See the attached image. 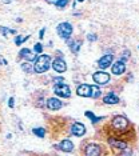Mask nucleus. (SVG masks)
I'll return each instance as SVG.
<instances>
[{
	"instance_id": "f257e3e1",
	"label": "nucleus",
	"mask_w": 139,
	"mask_h": 156,
	"mask_svg": "<svg viewBox=\"0 0 139 156\" xmlns=\"http://www.w3.org/2000/svg\"><path fill=\"white\" fill-rule=\"evenodd\" d=\"M49 67H51V58H49L48 55H40L35 60L34 71L38 73H43V72L48 71Z\"/></svg>"
},
{
	"instance_id": "f03ea898",
	"label": "nucleus",
	"mask_w": 139,
	"mask_h": 156,
	"mask_svg": "<svg viewBox=\"0 0 139 156\" xmlns=\"http://www.w3.org/2000/svg\"><path fill=\"white\" fill-rule=\"evenodd\" d=\"M56 31H58V35L62 39L68 40L70 36L72 35V26L70 23H60L58 26V28H56Z\"/></svg>"
},
{
	"instance_id": "7ed1b4c3",
	"label": "nucleus",
	"mask_w": 139,
	"mask_h": 156,
	"mask_svg": "<svg viewBox=\"0 0 139 156\" xmlns=\"http://www.w3.org/2000/svg\"><path fill=\"white\" fill-rule=\"evenodd\" d=\"M112 127L118 131H125L128 128V120L125 116H115L112 119Z\"/></svg>"
},
{
	"instance_id": "20e7f679",
	"label": "nucleus",
	"mask_w": 139,
	"mask_h": 156,
	"mask_svg": "<svg viewBox=\"0 0 139 156\" xmlns=\"http://www.w3.org/2000/svg\"><path fill=\"white\" fill-rule=\"evenodd\" d=\"M54 92H55L58 96H60V98H70V96H71L70 87L64 83L55 84V85H54Z\"/></svg>"
},
{
	"instance_id": "39448f33",
	"label": "nucleus",
	"mask_w": 139,
	"mask_h": 156,
	"mask_svg": "<svg viewBox=\"0 0 139 156\" xmlns=\"http://www.w3.org/2000/svg\"><path fill=\"white\" fill-rule=\"evenodd\" d=\"M92 79L96 84L104 85V84H107L108 81H110V73L104 72V71H96V72L92 75Z\"/></svg>"
},
{
	"instance_id": "423d86ee",
	"label": "nucleus",
	"mask_w": 139,
	"mask_h": 156,
	"mask_svg": "<svg viewBox=\"0 0 139 156\" xmlns=\"http://www.w3.org/2000/svg\"><path fill=\"white\" fill-rule=\"evenodd\" d=\"M76 93H78L79 96H82V98H91V95H92V85L82 84V85L78 87Z\"/></svg>"
},
{
	"instance_id": "0eeeda50",
	"label": "nucleus",
	"mask_w": 139,
	"mask_h": 156,
	"mask_svg": "<svg viewBox=\"0 0 139 156\" xmlns=\"http://www.w3.org/2000/svg\"><path fill=\"white\" fill-rule=\"evenodd\" d=\"M112 59H114L112 55H104L103 58H100L98 60V67L100 69H107L112 63Z\"/></svg>"
},
{
	"instance_id": "6e6552de",
	"label": "nucleus",
	"mask_w": 139,
	"mask_h": 156,
	"mask_svg": "<svg viewBox=\"0 0 139 156\" xmlns=\"http://www.w3.org/2000/svg\"><path fill=\"white\" fill-rule=\"evenodd\" d=\"M52 68L59 73L64 72V71L67 69V64H66V61H64V59H55L54 63H52Z\"/></svg>"
},
{
	"instance_id": "1a4fd4ad",
	"label": "nucleus",
	"mask_w": 139,
	"mask_h": 156,
	"mask_svg": "<svg viewBox=\"0 0 139 156\" xmlns=\"http://www.w3.org/2000/svg\"><path fill=\"white\" fill-rule=\"evenodd\" d=\"M112 73L114 75H122V73L126 71V66H125V61L123 60H119V61H116V63H114L112 64Z\"/></svg>"
},
{
	"instance_id": "9d476101",
	"label": "nucleus",
	"mask_w": 139,
	"mask_h": 156,
	"mask_svg": "<svg viewBox=\"0 0 139 156\" xmlns=\"http://www.w3.org/2000/svg\"><path fill=\"white\" fill-rule=\"evenodd\" d=\"M62 105H63V103H62L59 99H56V98H51V99L47 100V107H48L49 110H52V111L60 110Z\"/></svg>"
},
{
	"instance_id": "9b49d317",
	"label": "nucleus",
	"mask_w": 139,
	"mask_h": 156,
	"mask_svg": "<svg viewBox=\"0 0 139 156\" xmlns=\"http://www.w3.org/2000/svg\"><path fill=\"white\" fill-rule=\"evenodd\" d=\"M71 132L75 136H83L84 133H86V127H84L82 123H75V124H72V127H71Z\"/></svg>"
},
{
	"instance_id": "f8f14e48",
	"label": "nucleus",
	"mask_w": 139,
	"mask_h": 156,
	"mask_svg": "<svg viewBox=\"0 0 139 156\" xmlns=\"http://www.w3.org/2000/svg\"><path fill=\"white\" fill-rule=\"evenodd\" d=\"M19 56L23 58V59H26V60L29 61V63H32L34 60H36V59H35V53H34V52H31V49H28V48L21 49V51L19 52Z\"/></svg>"
},
{
	"instance_id": "ddd939ff",
	"label": "nucleus",
	"mask_w": 139,
	"mask_h": 156,
	"mask_svg": "<svg viewBox=\"0 0 139 156\" xmlns=\"http://www.w3.org/2000/svg\"><path fill=\"white\" fill-rule=\"evenodd\" d=\"M100 155V148L96 144H88L86 147V156H99Z\"/></svg>"
},
{
	"instance_id": "4468645a",
	"label": "nucleus",
	"mask_w": 139,
	"mask_h": 156,
	"mask_svg": "<svg viewBox=\"0 0 139 156\" xmlns=\"http://www.w3.org/2000/svg\"><path fill=\"white\" fill-rule=\"evenodd\" d=\"M59 148H60L62 151H64V152H71V151L74 150V144H72V142H70V140H63V142H60V144H59Z\"/></svg>"
},
{
	"instance_id": "2eb2a0df",
	"label": "nucleus",
	"mask_w": 139,
	"mask_h": 156,
	"mask_svg": "<svg viewBox=\"0 0 139 156\" xmlns=\"http://www.w3.org/2000/svg\"><path fill=\"white\" fill-rule=\"evenodd\" d=\"M108 143H110L114 148H118V150H126V148H127V144H126L125 142H120V140H116V139H112V137L108 140Z\"/></svg>"
},
{
	"instance_id": "dca6fc26",
	"label": "nucleus",
	"mask_w": 139,
	"mask_h": 156,
	"mask_svg": "<svg viewBox=\"0 0 139 156\" xmlns=\"http://www.w3.org/2000/svg\"><path fill=\"white\" fill-rule=\"evenodd\" d=\"M103 101L106 104H116V103H119V98L116 95H114V93H108V95L104 96Z\"/></svg>"
},
{
	"instance_id": "f3484780",
	"label": "nucleus",
	"mask_w": 139,
	"mask_h": 156,
	"mask_svg": "<svg viewBox=\"0 0 139 156\" xmlns=\"http://www.w3.org/2000/svg\"><path fill=\"white\" fill-rule=\"evenodd\" d=\"M68 46H70V49H71L74 53H76V52H79V49H80L82 43H80V41H75V40H70Z\"/></svg>"
},
{
	"instance_id": "a211bd4d",
	"label": "nucleus",
	"mask_w": 139,
	"mask_h": 156,
	"mask_svg": "<svg viewBox=\"0 0 139 156\" xmlns=\"http://www.w3.org/2000/svg\"><path fill=\"white\" fill-rule=\"evenodd\" d=\"M0 33L7 36V35H15L16 31H15V29H11V28H7V27H0Z\"/></svg>"
},
{
	"instance_id": "6ab92c4d",
	"label": "nucleus",
	"mask_w": 139,
	"mask_h": 156,
	"mask_svg": "<svg viewBox=\"0 0 139 156\" xmlns=\"http://www.w3.org/2000/svg\"><path fill=\"white\" fill-rule=\"evenodd\" d=\"M84 115H86L88 119H91V121H92V123H96V121H99V120H102V119H103V118H95V115H94L91 111H86V113H84Z\"/></svg>"
},
{
	"instance_id": "aec40b11",
	"label": "nucleus",
	"mask_w": 139,
	"mask_h": 156,
	"mask_svg": "<svg viewBox=\"0 0 139 156\" xmlns=\"http://www.w3.org/2000/svg\"><path fill=\"white\" fill-rule=\"evenodd\" d=\"M21 69L26 73H32V63H23L21 64Z\"/></svg>"
},
{
	"instance_id": "412c9836",
	"label": "nucleus",
	"mask_w": 139,
	"mask_h": 156,
	"mask_svg": "<svg viewBox=\"0 0 139 156\" xmlns=\"http://www.w3.org/2000/svg\"><path fill=\"white\" fill-rule=\"evenodd\" d=\"M32 132L38 136V137H44V135H46V131H44L43 128H34Z\"/></svg>"
},
{
	"instance_id": "4be33fe9",
	"label": "nucleus",
	"mask_w": 139,
	"mask_h": 156,
	"mask_svg": "<svg viewBox=\"0 0 139 156\" xmlns=\"http://www.w3.org/2000/svg\"><path fill=\"white\" fill-rule=\"evenodd\" d=\"M29 36H24V38H21V36H16V39H15V44L16 46H20L21 43H24L26 40H28Z\"/></svg>"
},
{
	"instance_id": "5701e85b",
	"label": "nucleus",
	"mask_w": 139,
	"mask_h": 156,
	"mask_svg": "<svg viewBox=\"0 0 139 156\" xmlns=\"http://www.w3.org/2000/svg\"><path fill=\"white\" fill-rule=\"evenodd\" d=\"M100 96V90H99V87L96 85H92V95H91V98H99Z\"/></svg>"
},
{
	"instance_id": "b1692460",
	"label": "nucleus",
	"mask_w": 139,
	"mask_h": 156,
	"mask_svg": "<svg viewBox=\"0 0 139 156\" xmlns=\"http://www.w3.org/2000/svg\"><path fill=\"white\" fill-rule=\"evenodd\" d=\"M67 4H68V0H58L55 6L58 7V8H64Z\"/></svg>"
},
{
	"instance_id": "393cba45",
	"label": "nucleus",
	"mask_w": 139,
	"mask_h": 156,
	"mask_svg": "<svg viewBox=\"0 0 139 156\" xmlns=\"http://www.w3.org/2000/svg\"><path fill=\"white\" fill-rule=\"evenodd\" d=\"M34 52H35V53H42V52H43V47H42L40 43H36V44H35Z\"/></svg>"
},
{
	"instance_id": "a878e982",
	"label": "nucleus",
	"mask_w": 139,
	"mask_h": 156,
	"mask_svg": "<svg viewBox=\"0 0 139 156\" xmlns=\"http://www.w3.org/2000/svg\"><path fill=\"white\" fill-rule=\"evenodd\" d=\"M60 83H64L63 78H54V84H60Z\"/></svg>"
},
{
	"instance_id": "bb28decb",
	"label": "nucleus",
	"mask_w": 139,
	"mask_h": 156,
	"mask_svg": "<svg viewBox=\"0 0 139 156\" xmlns=\"http://www.w3.org/2000/svg\"><path fill=\"white\" fill-rule=\"evenodd\" d=\"M87 39H88V40L90 41H95L96 40V35H87Z\"/></svg>"
},
{
	"instance_id": "cd10ccee",
	"label": "nucleus",
	"mask_w": 139,
	"mask_h": 156,
	"mask_svg": "<svg viewBox=\"0 0 139 156\" xmlns=\"http://www.w3.org/2000/svg\"><path fill=\"white\" fill-rule=\"evenodd\" d=\"M14 104H15V99L14 98H9V100H8V105L11 108H14Z\"/></svg>"
},
{
	"instance_id": "c85d7f7f",
	"label": "nucleus",
	"mask_w": 139,
	"mask_h": 156,
	"mask_svg": "<svg viewBox=\"0 0 139 156\" xmlns=\"http://www.w3.org/2000/svg\"><path fill=\"white\" fill-rule=\"evenodd\" d=\"M44 33H46V28H42L40 32H39V38L43 39V38H44Z\"/></svg>"
},
{
	"instance_id": "c756f323",
	"label": "nucleus",
	"mask_w": 139,
	"mask_h": 156,
	"mask_svg": "<svg viewBox=\"0 0 139 156\" xmlns=\"http://www.w3.org/2000/svg\"><path fill=\"white\" fill-rule=\"evenodd\" d=\"M47 3H49V4H56V1H58V0H46Z\"/></svg>"
},
{
	"instance_id": "7c9ffc66",
	"label": "nucleus",
	"mask_w": 139,
	"mask_h": 156,
	"mask_svg": "<svg viewBox=\"0 0 139 156\" xmlns=\"http://www.w3.org/2000/svg\"><path fill=\"white\" fill-rule=\"evenodd\" d=\"M3 3H6V4H8V3H9V0H3Z\"/></svg>"
},
{
	"instance_id": "2f4dec72",
	"label": "nucleus",
	"mask_w": 139,
	"mask_h": 156,
	"mask_svg": "<svg viewBox=\"0 0 139 156\" xmlns=\"http://www.w3.org/2000/svg\"><path fill=\"white\" fill-rule=\"evenodd\" d=\"M78 1H84V0H78Z\"/></svg>"
}]
</instances>
